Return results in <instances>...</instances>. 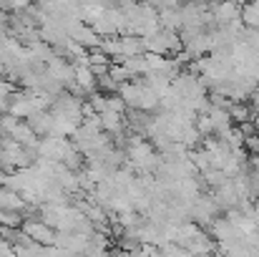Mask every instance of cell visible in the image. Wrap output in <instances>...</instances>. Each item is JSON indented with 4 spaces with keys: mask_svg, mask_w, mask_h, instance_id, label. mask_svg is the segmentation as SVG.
Masks as SVG:
<instances>
[{
    "mask_svg": "<svg viewBox=\"0 0 259 257\" xmlns=\"http://www.w3.org/2000/svg\"><path fill=\"white\" fill-rule=\"evenodd\" d=\"M20 232L33 242V245H40V247H53L56 245V232L40 222V219H33V217H25L23 225H20Z\"/></svg>",
    "mask_w": 259,
    "mask_h": 257,
    "instance_id": "obj_1",
    "label": "cell"
},
{
    "mask_svg": "<svg viewBox=\"0 0 259 257\" xmlns=\"http://www.w3.org/2000/svg\"><path fill=\"white\" fill-rule=\"evenodd\" d=\"M71 66H73V84L83 91V96L96 93V76H93V71H91L86 58H83V61H76V63H71Z\"/></svg>",
    "mask_w": 259,
    "mask_h": 257,
    "instance_id": "obj_2",
    "label": "cell"
}]
</instances>
